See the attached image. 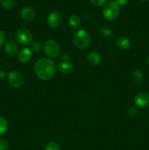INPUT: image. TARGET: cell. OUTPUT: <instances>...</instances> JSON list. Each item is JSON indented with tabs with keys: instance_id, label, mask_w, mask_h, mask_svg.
<instances>
[{
	"instance_id": "cell-1",
	"label": "cell",
	"mask_w": 149,
	"mask_h": 150,
	"mask_svg": "<svg viewBox=\"0 0 149 150\" xmlns=\"http://www.w3.org/2000/svg\"><path fill=\"white\" fill-rule=\"evenodd\" d=\"M34 70L38 78L42 80H49L55 75L56 65L50 59L42 58L35 63Z\"/></svg>"
},
{
	"instance_id": "cell-2",
	"label": "cell",
	"mask_w": 149,
	"mask_h": 150,
	"mask_svg": "<svg viewBox=\"0 0 149 150\" xmlns=\"http://www.w3.org/2000/svg\"><path fill=\"white\" fill-rule=\"evenodd\" d=\"M91 36L89 32L81 29L74 32L73 36V42L74 45L80 49H85L88 48L91 44Z\"/></svg>"
},
{
	"instance_id": "cell-3",
	"label": "cell",
	"mask_w": 149,
	"mask_h": 150,
	"mask_svg": "<svg viewBox=\"0 0 149 150\" xmlns=\"http://www.w3.org/2000/svg\"><path fill=\"white\" fill-rule=\"evenodd\" d=\"M120 13V6L116 1H110L105 4L102 10V14L105 18L108 21H113L117 18Z\"/></svg>"
},
{
	"instance_id": "cell-4",
	"label": "cell",
	"mask_w": 149,
	"mask_h": 150,
	"mask_svg": "<svg viewBox=\"0 0 149 150\" xmlns=\"http://www.w3.org/2000/svg\"><path fill=\"white\" fill-rule=\"evenodd\" d=\"M44 49L46 55L50 58H56L60 54L59 45L53 40H48L45 42Z\"/></svg>"
},
{
	"instance_id": "cell-5",
	"label": "cell",
	"mask_w": 149,
	"mask_h": 150,
	"mask_svg": "<svg viewBox=\"0 0 149 150\" xmlns=\"http://www.w3.org/2000/svg\"><path fill=\"white\" fill-rule=\"evenodd\" d=\"M15 39L20 45H27L32 41V34L26 29H20L16 32Z\"/></svg>"
},
{
	"instance_id": "cell-6",
	"label": "cell",
	"mask_w": 149,
	"mask_h": 150,
	"mask_svg": "<svg viewBox=\"0 0 149 150\" xmlns=\"http://www.w3.org/2000/svg\"><path fill=\"white\" fill-rule=\"evenodd\" d=\"M8 81L10 86L15 89H19L23 84V77L20 73L15 70L10 71L8 73Z\"/></svg>"
},
{
	"instance_id": "cell-7",
	"label": "cell",
	"mask_w": 149,
	"mask_h": 150,
	"mask_svg": "<svg viewBox=\"0 0 149 150\" xmlns=\"http://www.w3.org/2000/svg\"><path fill=\"white\" fill-rule=\"evenodd\" d=\"M62 21L61 14L58 11H53L48 15L47 18V23L51 28H57Z\"/></svg>"
},
{
	"instance_id": "cell-8",
	"label": "cell",
	"mask_w": 149,
	"mask_h": 150,
	"mask_svg": "<svg viewBox=\"0 0 149 150\" xmlns=\"http://www.w3.org/2000/svg\"><path fill=\"white\" fill-rule=\"evenodd\" d=\"M136 105L141 108H145L149 105V94L148 92H142L137 94L134 98Z\"/></svg>"
},
{
	"instance_id": "cell-9",
	"label": "cell",
	"mask_w": 149,
	"mask_h": 150,
	"mask_svg": "<svg viewBox=\"0 0 149 150\" xmlns=\"http://www.w3.org/2000/svg\"><path fill=\"white\" fill-rule=\"evenodd\" d=\"M34 10L30 7H25L20 10V18L26 22H31L35 18Z\"/></svg>"
},
{
	"instance_id": "cell-10",
	"label": "cell",
	"mask_w": 149,
	"mask_h": 150,
	"mask_svg": "<svg viewBox=\"0 0 149 150\" xmlns=\"http://www.w3.org/2000/svg\"><path fill=\"white\" fill-rule=\"evenodd\" d=\"M32 58V52L29 48H23L18 52V59L21 62H28Z\"/></svg>"
},
{
	"instance_id": "cell-11",
	"label": "cell",
	"mask_w": 149,
	"mask_h": 150,
	"mask_svg": "<svg viewBox=\"0 0 149 150\" xmlns=\"http://www.w3.org/2000/svg\"><path fill=\"white\" fill-rule=\"evenodd\" d=\"M87 61L90 65L96 66L100 63L101 62V56L97 51H91L87 56Z\"/></svg>"
},
{
	"instance_id": "cell-12",
	"label": "cell",
	"mask_w": 149,
	"mask_h": 150,
	"mask_svg": "<svg viewBox=\"0 0 149 150\" xmlns=\"http://www.w3.org/2000/svg\"><path fill=\"white\" fill-rule=\"evenodd\" d=\"M58 69L63 74H70L73 70V65L70 62L62 61L58 64Z\"/></svg>"
},
{
	"instance_id": "cell-13",
	"label": "cell",
	"mask_w": 149,
	"mask_h": 150,
	"mask_svg": "<svg viewBox=\"0 0 149 150\" xmlns=\"http://www.w3.org/2000/svg\"><path fill=\"white\" fill-rule=\"evenodd\" d=\"M4 51L10 57H15L18 54V46L13 41H8L4 46Z\"/></svg>"
},
{
	"instance_id": "cell-14",
	"label": "cell",
	"mask_w": 149,
	"mask_h": 150,
	"mask_svg": "<svg viewBox=\"0 0 149 150\" xmlns=\"http://www.w3.org/2000/svg\"><path fill=\"white\" fill-rule=\"evenodd\" d=\"M116 45L121 49L127 50L130 48L131 42H130L128 38H125V37H120V38L117 39Z\"/></svg>"
},
{
	"instance_id": "cell-15",
	"label": "cell",
	"mask_w": 149,
	"mask_h": 150,
	"mask_svg": "<svg viewBox=\"0 0 149 150\" xmlns=\"http://www.w3.org/2000/svg\"><path fill=\"white\" fill-rule=\"evenodd\" d=\"M143 75L140 70H137L132 73L131 76V82L134 83V85H139L143 81Z\"/></svg>"
},
{
	"instance_id": "cell-16",
	"label": "cell",
	"mask_w": 149,
	"mask_h": 150,
	"mask_svg": "<svg viewBox=\"0 0 149 150\" xmlns=\"http://www.w3.org/2000/svg\"><path fill=\"white\" fill-rule=\"evenodd\" d=\"M68 23L70 26L73 28H77L80 26V18L76 15H73L71 16L69 18Z\"/></svg>"
},
{
	"instance_id": "cell-17",
	"label": "cell",
	"mask_w": 149,
	"mask_h": 150,
	"mask_svg": "<svg viewBox=\"0 0 149 150\" xmlns=\"http://www.w3.org/2000/svg\"><path fill=\"white\" fill-rule=\"evenodd\" d=\"M8 129V123L4 117L0 116V136H2Z\"/></svg>"
},
{
	"instance_id": "cell-18",
	"label": "cell",
	"mask_w": 149,
	"mask_h": 150,
	"mask_svg": "<svg viewBox=\"0 0 149 150\" xmlns=\"http://www.w3.org/2000/svg\"><path fill=\"white\" fill-rule=\"evenodd\" d=\"M44 150H60V146L56 142H48L45 144Z\"/></svg>"
},
{
	"instance_id": "cell-19",
	"label": "cell",
	"mask_w": 149,
	"mask_h": 150,
	"mask_svg": "<svg viewBox=\"0 0 149 150\" xmlns=\"http://www.w3.org/2000/svg\"><path fill=\"white\" fill-rule=\"evenodd\" d=\"M1 4L4 8L11 9L14 6L15 1L14 0H1Z\"/></svg>"
},
{
	"instance_id": "cell-20",
	"label": "cell",
	"mask_w": 149,
	"mask_h": 150,
	"mask_svg": "<svg viewBox=\"0 0 149 150\" xmlns=\"http://www.w3.org/2000/svg\"><path fill=\"white\" fill-rule=\"evenodd\" d=\"M9 145L7 141L4 139H0V150H7Z\"/></svg>"
},
{
	"instance_id": "cell-21",
	"label": "cell",
	"mask_w": 149,
	"mask_h": 150,
	"mask_svg": "<svg viewBox=\"0 0 149 150\" xmlns=\"http://www.w3.org/2000/svg\"><path fill=\"white\" fill-rule=\"evenodd\" d=\"M137 114V108L134 105H131L128 109V114L130 117H134Z\"/></svg>"
},
{
	"instance_id": "cell-22",
	"label": "cell",
	"mask_w": 149,
	"mask_h": 150,
	"mask_svg": "<svg viewBox=\"0 0 149 150\" xmlns=\"http://www.w3.org/2000/svg\"><path fill=\"white\" fill-rule=\"evenodd\" d=\"M100 32H101V34H102V35H104L105 37L110 36L111 34H112V31H111V29H110L108 27L102 28Z\"/></svg>"
},
{
	"instance_id": "cell-23",
	"label": "cell",
	"mask_w": 149,
	"mask_h": 150,
	"mask_svg": "<svg viewBox=\"0 0 149 150\" xmlns=\"http://www.w3.org/2000/svg\"><path fill=\"white\" fill-rule=\"evenodd\" d=\"M91 2L95 6H101L103 5L105 2L107 1V0H90Z\"/></svg>"
},
{
	"instance_id": "cell-24",
	"label": "cell",
	"mask_w": 149,
	"mask_h": 150,
	"mask_svg": "<svg viewBox=\"0 0 149 150\" xmlns=\"http://www.w3.org/2000/svg\"><path fill=\"white\" fill-rule=\"evenodd\" d=\"M32 48L34 49V51H39L41 49V45L39 42H34V43H32Z\"/></svg>"
},
{
	"instance_id": "cell-25",
	"label": "cell",
	"mask_w": 149,
	"mask_h": 150,
	"mask_svg": "<svg viewBox=\"0 0 149 150\" xmlns=\"http://www.w3.org/2000/svg\"><path fill=\"white\" fill-rule=\"evenodd\" d=\"M5 40V33L3 31L0 30V47L4 44Z\"/></svg>"
},
{
	"instance_id": "cell-26",
	"label": "cell",
	"mask_w": 149,
	"mask_h": 150,
	"mask_svg": "<svg viewBox=\"0 0 149 150\" xmlns=\"http://www.w3.org/2000/svg\"><path fill=\"white\" fill-rule=\"evenodd\" d=\"M128 2V0H116V3L118 4V5L124 6L127 4Z\"/></svg>"
},
{
	"instance_id": "cell-27",
	"label": "cell",
	"mask_w": 149,
	"mask_h": 150,
	"mask_svg": "<svg viewBox=\"0 0 149 150\" xmlns=\"http://www.w3.org/2000/svg\"><path fill=\"white\" fill-rule=\"evenodd\" d=\"M5 77V72L4 70H0V79H4Z\"/></svg>"
},
{
	"instance_id": "cell-28",
	"label": "cell",
	"mask_w": 149,
	"mask_h": 150,
	"mask_svg": "<svg viewBox=\"0 0 149 150\" xmlns=\"http://www.w3.org/2000/svg\"><path fill=\"white\" fill-rule=\"evenodd\" d=\"M138 1H142V2H144V1H147V0H138Z\"/></svg>"
},
{
	"instance_id": "cell-29",
	"label": "cell",
	"mask_w": 149,
	"mask_h": 150,
	"mask_svg": "<svg viewBox=\"0 0 149 150\" xmlns=\"http://www.w3.org/2000/svg\"><path fill=\"white\" fill-rule=\"evenodd\" d=\"M148 65H149V57L148 59Z\"/></svg>"
}]
</instances>
